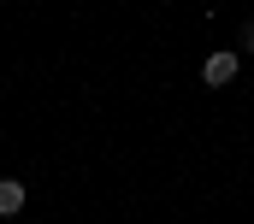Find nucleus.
Segmentation results:
<instances>
[{
  "instance_id": "f257e3e1",
  "label": "nucleus",
  "mask_w": 254,
  "mask_h": 224,
  "mask_svg": "<svg viewBox=\"0 0 254 224\" xmlns=\"http://www.w3.org/2000/svg\"><path fill=\"white\" fill-rule=\"evenodd\" d=\"M237 71H243V65H237V54H231V48H219V54H207V65H201V77H207L213 89H225V83H231Z\"/></svg>"
},
{
  "instance_id": "f03ea898",
  "label": "nucleus",
  "mask_w": 254,
  "mask_h": 224,
  "mask_svg": "<svg viewBox=\"0 0 254 224\" xmlns=\"http://www.w3.org/2000/svg\"><path fill=\"white\" fill-rule=\"evenodd\" d=\"M12 213H24V183L0 177V219H12Z\"/></svg>"
},
{
  "instance_id": "7ed1b4c3",
  "label": "nucleus",
  "mask_w": 254,
  "mask_h": 224,
  "mask_svg": "<svg viewBox=\"0 0 254 224\" xmlns=\"http://www.w3.org/2000/svg\"><path fill=\"white\" fill-rule=\"evenodd\" d=\"M243 48H249V54H254V18H249V24H243Z\"/></svg>"
}]
</instances>
